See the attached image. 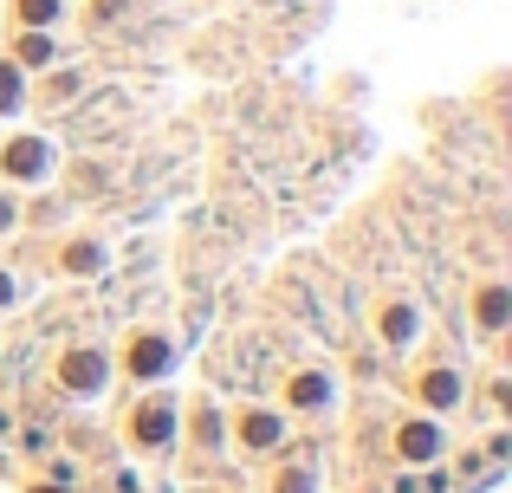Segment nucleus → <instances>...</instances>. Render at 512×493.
I'll return each mask as SVG.
<instances>
[{"instance_id":"f257e3e1","label":"nucleus","mask_w":512,"mask_h":493,"mask_svg":"<svg viewBox=\"0 0 512 493\" xmlns=\"http://www.w3.org/2000/svg\"><path fill=\"white\" fill-rule=\"evenodd\" d=\"M65 176V150L52 130H7L0 137V182L20 195H39V189H59Z\"/></svg>"},{"instance_id":"f03ea898","label":"nucleus","mask_w":512,"mask_h":493,"mask_svg":"<svg viewBox=\"0 0 512 493\" xmlns=\"http://www.w3.org/2000/svg\"><path fill=\"white\" fill-rule=\"evenodd\" d=\"M111 364H117V377H130L137 390H150V383L175 377V364H182V338L163 331V325H137L124 344H117Z\"/></svg>"},{"instance_id":"7ed1b4c3","label":"nucleus","mask_w":512,"mask_h":493,"mask_svg":"<svg viewBox=\"0 0 512 493\" xmlns=\"http://www.w3.org/2000/svg\"><path fill=\"white\" fill-rule=\"evenodd\" d=\"M111 377H117V364H111V351H104L98 338H72L59 357H52V390L72 396V403L104 396V390H111Z\"/></svg>"},{"instance_id":"20e7f679","label":"nucleus","mask_w":512,"mask_h":493,"mask_svg":"<svg viewBox=\"0 0 512 493\" xmlns=\"http://www.w3.org/2000/svg\"><path fill=\"white\" fill-rule=\"evenodd\" d=\"M175 442H182V396L163 390V383H150V390L137 396V409H130V448L169 455Z\"/></svg>"},{"instance_id":"39448f33","label":"nucleus","mask_w":512,"mask_h":493,"mask_svg":"<svg viewBox=\"0 0 512 493\" xmlns=\"http://www.w3.org/2000/svg\"><path fill=\"white\" fill-rule=\"evenodd\" d=\"M370 338L383 344L389 357L422 351V344H428V312H422V299H409V292H389V299L370 312Z\"/></svg>"},{"instance_id":"423d86ee","label":"nucleus","mask_w":512,"mask_h":493,"mask_svg":"<svg viewBox=\"0 0 512 493\" xmlns=\"http://www.w3.org/2000/svg\"><path fill=\"white\" fill-rule=\"evenodd\" d=\"M409 396H415V409H422V416H461L467 409V370L461 364H448V357H435V364H422L409 377Z\"/></svg>"},{"instance_id":"0eeeda50","label":"nucleus","mask_w":512,"mask_h":493,"mask_svg":"<svg viewBox=\"0 0 512 493\" xmlns=\"http://www.w3.org/2000/svg\"><path fill=\"white\" fill-rule=\"evenodd\" d=\"M292 435V416L279 403H247L234 409V422H227V442H240L247 455H279Z\"/></svg>"},{"instance_id":"6e6552de","label":"nucleus","mask_w":512,"mask_h":493,"mask_svg":"<svg viewBox=\"0 0 512 493\" xmlns=\"http://www.w3.org/2000/svg\"><path fill=\"white\" fill-rule=\"evenodd\" d=\"M91 98V72L85 65H52V72H39L33 78V98H26V111H39V117H65L72 104H85Z\"/></svg>"},{"instance_id":"1a4fd4ad","label":"nucleus","mask_w":512,"mask_h":493,"mask_svg":"<svg viewBox=\"0 0 512 493\" xmlns=\"http://www.w3.org/2000/svg\"><path fill=\"white\" fill-rule=\"evenodd\" d=\"M389 442H396V461H402V468H435V461L448 455V422L415 409V416L396 422V435H389Z\"/></svg>"},{"instance_id":"9d476101","label":"nucleus","mask_w":512,"mask_h":493,"mask_svg":"<svg viewBox=\"0 0 512 493\" xmlns=\"http://www.w3.org/2000/svg\"><path fill=\"white\" fill-rule=\"evenodd\" d=\"M52 273L72 279V286L104 279V273H111V247H104V234H59V247H52Z\"/></svg>"},{"instance_id":"9b49d317","label":"nucleus","mask_w":512,"mask_h":493,"mask_svg":"<svg viewBox=\"0 0 512 493\" xmlns=\"http://www.w3.org/2000/svg\"><path fill=\"white\" fill-rule=\"evenodd\" d=\"M331 403H338V377H331L325 364L286 370V396H279V409H286V416H325Z\"/></svg>"},{"instance_id":"f8f14e48","label":"nucleus","mask_w":512,"mask_h":493,"mask_svg":"<svg viewBox=\"0 0 512 493\" xmlns=\"http://www.w3.org/2000/svg\"><path fill=\"white\" fill-rule=\"evenodd\" d=\"M467 318H474V338H506L512 331V286L506 279H480L474 292H467Z\"/></svg>"},{"instance_id":"ddd939ff","label":"nucleus","mask_w":512,"mask_h":493,"mask_svg":"<svg viewBox=\"0 0 512 493\" xmlns=\"http://www.w3.org/2000/svg\"><path fill=\"white\" fill-rule=\"evenodd\" d=\"M7 59L20 65L26 78H39V72H52V65L65 59V39L52 33V26H13V39H7Z\"/></svg>"},{"instance_id":"4468645a","label":"nucleus","mask_w":512,"mask_h":493,"mask_svg":"<svg viewBox=\"0 0 512 493\" xmlns=\"http://www.w3.org/2000/svg\"><path fill=\"white\" fill-rule=\"evenodd\" d=\"M26 98H33V78L0 52V124H20L26 117Z\"/></svg>"},{"instance_id":"2eb2a0df","label":"nucleus","mask_w":512,"mask_h":493,"mask_svg":"<svg viewBox=\"0 0 512 493\" xmlns=\"http://www.w3.org/2000/svg\"><path fill=\"white\" fill-rule=\"evenodd\" d=\"M65 7H72V0H13V26H52V33H59V20H65Z\"/></svg>"},{"instance_id":"dca6fc26","label":"nucleus","mask_w":512,"mask_h":493,"mask_svg":"<svg viewBox=\"0 0 512 493\" xmlns=\"http://www.w3.org/2000/svg\"><path fill=\"white\" fill-rule=\"evenodd\" d=\"M188 435H195V448H227V416L214 403H201L195 416H188Z\"/></svg>"},{"instance_id":"f3484780","label":"nucleus","mask_w":512,"mask_h":493,"mask_svg":"<svg viewBox=\"0 0 512 493\" xmlns=\"http://www.w3.org/2000/svg\"><path fill=\"white\" fill-rule=\"evenodd\" d=\"M20 215H26V195L0 182V241H13V234H20Z\"/></svg>"},{"instance_id":"a211bd4d","label":"nucleus","mask_w":512,"mask_h":493,"mask_svg":"<svg viewBox=\"0 0 512 493\" xmlns=\"http://www.w3.org/2000/svg\"><path fill=\"white\" fill-rule=\"evenodd\" d=\"M273 493H318V474H312V468H286V474L273 481Z\"/></svg>"},{"instance_id":"6ab92c4d","label":"nucleus","mask_w":512,"mask_h":493,"mask_svg":"<svg viewBox=\"0 0 512 493\" xmlns=\"http://www.w3.org/2000/svg\"><path fill=\"white\" fill-rule=\"evenodd\" d=\"M137 0H91V26H117Z\"/></svg>"},{"instance_id":"aec40b11","label":"nucleus","mask_w":512,"mask_h":493,"mask_svg":"<svg viewBox=\"0 0 512 493\" xmlns=\"http://www.w3.org/2000/svg\"><path fill=\"white\" fill-rule=\"evenodd\" d=\"M13 305H20V273L0 260V312H13Z\"/></svg>"},{"instance_id":"412c9836","label":"nucleus","mask_w":512,"mask_h":493,"mask_svg":"<svg viewBox=\"0 0 512 493\" xmlns=\"http://www.w3.org/2000/svg\"><path fill=\"white\" fill-rule=\"evenodd\" d=\"M396 493H422V481H415V468H409V474L396 481Z\"/></svg>"},{"instance_id":"4be33fe9","label":"nucleus","mask_w":512,"mask_h":493,"mask_svg":"<svg viewBox=\"0 0 512 493\" xmlns=\"http://www.w3.org/2000/svg\"><path fill=\"white\" fill-rule=\"evenodd\" d=\"M7 435H13V409H0V442H7Z\"/></svg>"}]
</instances>
